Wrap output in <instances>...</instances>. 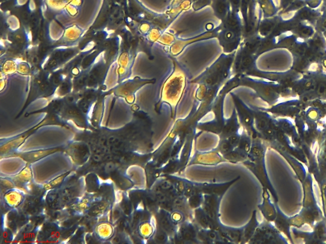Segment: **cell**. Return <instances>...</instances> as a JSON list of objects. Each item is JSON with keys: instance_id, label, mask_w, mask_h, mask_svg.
I'll return each mask as SVG.
<instances>
[{"instance_id": "2", "label": "cell", "mask_w": 326, "mask_h": 244, "mask_svg": "<svg viewBox=\"0 0 326 244\" xmlns=\"http://www.w3.org/2000/svg\"><path fill=\"white\" fill-rule=\"evenodd\" d=\"M236 52L231 54L223 52L203 73L192 79V84L201 85L210 88H222L232 77Z\"/></svg>"}, {"instance_id": "10", "label": "cell", "mask_w": 326, "mask_h": 244, "mask_svg": "<svg viewBox=\"0 0 326 244\" xmlns=\"http://www.w3.org/2000/svg\"><path fill=\"white\" fill-rule=\"evenodd\" d=\"M222 163H227L222 155L217 150L213 149L208 152H200L196 150L195 154L191 158L188 167L201 165L205 166H216Z\"/></svg>"}, {"instance_id": "17", "label": "cell", "mask_w": 326, "mask_h": 244, "mask_svg": "<svg viewBox=\"0 0 326 244\" xmlns=\"http://www.w3.org/2000/svg\"><path fill=\"white\" fill-rule=\"evenodd\" d=\"M258 208L266 221H275L277 216V207L271 201L270 191L267 188H263V202L258 205Z\"/></svg>"}, {"instance_id": "18", "label": "cell", "mask_w": 326, "mask_h": 244, "mask_svg": "<svg viewBox=\"0 0 326 244\" xmlns=\"http://www.w3.org/2000/svg\"><path fill=\"white\" fill-rule=\"evenodd\" d=\"M242 129L243 128L239 121L236 109L234 108L232 110L231 115L228 118L226 119V121H225L219 138V139H227L234 134L239 133Z\"/></svg>"}, {"instance_id": "31", "label": "cell", "mask_w": 326, "mask_h": 244, "mask_svg": "<svg viewBox=\"0 0 326 244\" xmlns=\"http://www.w3.org/2000/svg\"><path fill=\"white\" fill-rule=\"evenodd\" d=\"M253 138H252L251 136L249 135L248 132L244 130L243 128L240 141H239V145L237 148L249 155V153L251 152L252 145H253Z\"/></svg>"}, {"instance_id": "21", "label": "cell", "mask_w": 326, "mask_h": 244, "mask_svg": "<svg viewBox=\"0 0 326 244\" xmlns=\"http://www.w3.org/2000/svg\"><path fill=\"white\" fill-rule=\"evenodd\" d=\"M4 200L7 207L15 209L25 202L26 195L23 191L14 188L6 191L4 196Z\"/></svg>"}, {"instance_id": "1", "label": "cell", "mask_w": 326, "mask_h": 244, "mask_svg": "<svg viewBox=\"0 0 326 244\" xmlns=\"http://www.w3.org/2000/svg\"><path fill=\"white\" fill-rule=\"evenodd\" d=\"M173 63L171 72L165 78L160 87L159 99L155 104V110L159 113L164 104L171 109L172 118L176 115L177 107L191 84L192 79L188 69L176 57L170 56ZM192 84V83H191Z\"/></svg>"}, {"instance_id": "3", "label": "cell", "mask_w": 326, "mask_h": 244, "mask_svg": "<svg viewBox=\"0 0 326 244\" xmlns=\"http://www.w3.org/2000/svg\"><path fill=\"white\" fill-rule=\"evenodd\" d=\"M216 39L223 52L231 54L238 50L243 40L244 26L240 13L231 11L219 25Z\"/></svg>"}, {"instance_id": "39", "label": "cell", "mask_w": 326, "mask_h": 244, "mask_svg": "<svg viewBox=\"0 0 326 244\" xmlns=\"http://www.w3.org/2000/svg\"><path fill=\"white\" fill-rule=\"evenodd\" d=\"M318 92L320 95L324 94L326 92V86L324 84H320L318 88Z\"/></svg>"}, {"instance_id": "15", "label": "cell", "mask_w": 326, "mask_h": 244, "mask_svg": "<svg viewBox=\"0 0 326 244\" xmlns=\"http://www.w3.org/2000/svg\"><path fill=\"white\" fill-rule=\"evenodd\" d=\"M224 242L243 243V228L242 227H232L223 224L218 228Z\"/></svg>"}, {"instance_id": "32", "label": "cell", "mask_w": 326, "mask_h": 244, "mask_svg": "<svg viewBox=\"0 0 326 244\" xmlns=\"http://www.w3.org/2000/svg\"><path fill=\"white\" fill-rule=\"evenodd\" d=\"M150 240H152L153 242L155 243L165 244L169 243L170 241L171 240V238H170L167 231H165L160 226L155 224V233Z\"/></svg>"}, {"instance_id": "23", "label": "cell", "mask_w": 326, "mask_h": 244, "mask_svg": "<svg viewBox=\"0 0 326 244\" xmlns=\"http://www.w3.org/2000/svg\"><path fill=\"white\" fill-rule=\"evenodd\" d=\"M210 7L216 18L221 21H224L231 11L229 0H212Z\"/></svg>"}, {"instance_id": "27", "label": "cell", "mask_w": 326, "mask_h": 244, "mask_svg": "<svg viewBox=\"0 0 326 244\" xmlns=\"http://www.w3.org/2000/svg\"><path fill=\"white\" fill-rule=\"evenodd\" d=\"M260 222H258L257 219V211L254 210L252 214L250 220H249L248 223L243 226V243L249 242L251 238L253 237L254 234H255Z\"/></svg>"}, {"instance_id": "26", "label": "cell", "mask_w": 326, "mask_h": 244, "mask_svg": "<svg viewBox=\"0 0 326 244\" xmlns=\"http://www.w3.org/2000/svg\"><path fill=\"white\" fill-rule=\"evenodd\" d=\"M138 235L143 240H150L152 238L155 231V221L154 218L141 222L137 229Z\"/></svg>"}, {"instance_id": "34", "label": "cell", "mask_w": 326, "mask_h": 244, "mask_svg": "<svg viewBox=\"0 0 326 244\" xmlns=\"http://www.w3.org/2000/svg\"><path fill=\"white\" fill-rule=\"evenodd\" d=\"M217 152L224 156V155L229 154L231 151L234 149V148L230 144L227 139H219V143L215 148Z\"/></svg>"}, {"instance_id": "8", "label": "cell", "mask_w": 326, "mask_h": 244, "mask_svg": "<svg viewBox=\"0 0 326 244\" xmlns=\"http://www.w3.org/2000/svg\"><path fill=\"white\" fill-rule=\"evenodd\" d=\"M287 242L280 231L272 222L263 221L260 224L257 230L249 243H272Z\"/></svg>"}, {"instance_id": "37", "label": "cell", "mask_w": 326, "mask_h": 244, "mask_svg": "<svg viewBox=\"0 0 326 244\" xmlns=\"http://www.w3.org/2000/svg\"><path fill=\"white\" fill-rule=\"evenodd\" d=\"M242 130H243V129H242ZM242 130L238 133L234 134V135L229 136V137L227 138V140L229 141L230 144H231L234 148L238 147L239 141H240L241 139Z\"/></svg>"}, {"instance_id": "5", "label": "cell", "mask_w": 326, "mask_h": 244, "mask_svg": "<svg viewBox=\"0 0 326 244\" xmlns=\"http://www.w3.org/2000/svg\"><path fill=\"white\" fill-rule=\"evenodd\" d=\"M239 87V76L232 75V77L227 81L220 90L214 103H213L212 111L214 115L212 120L207 122H199L197 126L198 130L203 133H209L219 136L221 133L224 127L226 118L224 114V100L226 95L235 88Z\"/></svg>"}, {"instance_id": "40", "label": "cell", "mask_w": 326, "mask_h": 244, "mask_svg": "<svg viewBox=\"0 0 326 244\" xmlns=\"http://www.w3.org/2000/svg\"><path fill=\"white\" fill-rule=\"evenodd\" d=\"M312 81L310 80L306 81L305 84H304V88H305L306 90L310 89V88L311 87V86H312Z\"/></svg>"}, {"instance_id": "4", "label": "cell", "mask_w": 326, "mask_h": 244, "mask_svg": "<svg viewBox=\"0 0 326 244\" xmlns=\"http://www.w3.org/2000/svg\"><path fill=\"white\" fill-rule=\"evenodd\" d=\"M266 152H267V147L265 141L261 138L253 139V145H252L251 152L249 154L248 159L241 164H243L254 174L260 181L263 188H267L269 190L274 199L275 203H277L279 198L276 191L271 183L266 168Z\"/></svg>"}, {"instance_id": "19", "label": "cell", "mask_w": 326, "mask_h": 244, "mask_svg": "<svg viewBox=\"0 0 326 244\" xmlns=\"http://www.w3.org/2000/svg\"><path fill=\"white\" fill-rule=\"evenodd\" d=\"M193 218V221L201 228L213 229L217 231L222 223L221 221L217 222L211 219L201 207L194 210Z\"/></svg>"}, {"instance_id": "36", "label": "cell", "mask_w": 326, "mask_h": 244, "mask_svg": "<svg viewBox=\"0 0 326 244\" xmlns=\"http://www.w3.org/2000/svg\"><path fill=\"white\" fill-rule=\"evenodd\" d=\"M170 216H171L173 221L178 226L182 222L186 221V220H189L186 213L181 210L175 209L172 210V212H170Z\"/></svg>"}, {"instance_id": "9", "label": "cell", "mask_w": 326, "mask_h": 244, "mask_svg": "<svg viewBox=\"0 0 326 244\" xmlns=\"http://www.w3.org/2000/svg\"><path fill=\"white\" fill-rule=\"evenodd\" d=\"M199 228H200L195 222L191 220H186L179 224L177 233L172 240L175 243H199L198 240Z\"/></svg>"}, {"instance_id": "28", "label": "cell", "mask_w": 326, "mask_h": 244, "mask_svg": "<svg viewBox=\"0 0 326 244\" xmlns=\"http://www.w3.org/2000/svg\"><path fill=\"white\" fill-rule=\"evenodd\" d=\"M95 230L98 238L102 240H107L113 236L115 228L113 224L110 222H102L97 224Z\"/></svg>"}, {"instance_id": "25", "label": "cell", "mask_w": 326, "mask_h": 244, "mask_svg": "<svg viewBox=\"0 0 326 244\" xmlns=\"http://www.w3.org/2000/svg\"><path fill=\"white\" fill-rule=\"evenodd\" d=\"M68 154L72 158L76 164L82 165L87 161L89 157V148L88 146L74 145L69 147Z\"/></svg>"}, {"instance_id": "41", "label": "cell", "mask_w": 326, "mask_h": 244, "mask_svg": "<svg viewBox=\"0 0 326 244\" xmlns=\"http://www.w3.org/2000/svg\"><path fill=\"white\" fill-rule=\"evenodd\" d=\"M323 66H324V68H326V58L323 61Z\"/></svg>"}, {"instance_id": "12", "label": "cell", "mask_w": 326, "mask_h": 244, "mask_svg": "<svg viewBox=\"0 0 326 244\" xmlns=\"http://www.w3.org/2000/svg\"><path fill=\"white\" fill-rule=\"evenodd\" d=\"M64 151L63 147L50 148L48 149L38 150L28 152H16L10 155L9 157H19L23 159L26 164L32 165L44 158L49 156L55 153Z\"/></svg>"}, {"instance_id": "20", "label": "cell", "mask_w": 326, "mask_h": 244, "mask_svg": "<svg viewBox=\"0 0 326 244\" xmlns=\"http://www.w3.org/2000/svg\"><path fill=\"white\" fill-rule=\"evenodd\" d=\"M13 181L16 187L25 189L27 191L28 186L33 181V172L31 164H26L22 171L16 175L9 177Z\"/></svg>"}, {"instance_id": "38", "label": "cell", "mask_w": 326, "mask_h": 244, "mask_svg": "<svg viewBox=\"0 0 326 244\" xmlns=\"http://www.w3.org/2000/svg\"><path fill=\"white\" fill-rule=\"evenodd\" d=\"M98 178H97V177H96V178H93V179H89L88 182V184L89 185V184H90L91 183H92V182H93H93H95V183H97V182H98ZM99 183V182H98V183ZM97 183H93L92 186H91V185H90V186H89V187H90V188H93V190H95L94 188H95V187L98 188V184H97ZM90 188H89V189H90Z\"/></svg>"}, {"instance_id": "35", "label": "cell", "mask_w": 326, "mask_h": 244, "mask_svg": "<svg viewBox=\"0 0 326 244\" xmlns=\"http://www.w3.org/2000/svg\"><path fill=\"white\" fill-rule=\"evenodd\" d=\"M204 199V195L198 193L191 196L188 198V202L189 207L192 210H195L202 206Z\"/></svg>"}, {"instance_id": "14", "label": "cell", "mask_w": 326, "mask_h": 244, "mask_svg": "<svg viewBox=\"0 0 326 244\" xmlns=\"http://www.w3.org/2000/svg\"><path fill=\"white\" fill-rule=\"evenodd\" d=\"M153 215H154L155 224L167 231L172 240L176 235L179 226L173 221L170 216V212L160 208Z\"/></svg>"}, {"instance_id": "13", "label": "cell", "mask_w": 326, "mask_h": 244, "mask_svg": "<svg viewBox=\"0 0 326 244\" xmlns=\"http://www.w3.org/2000/svg\"><path fill=\"white\" fill-rule=\"evenodd\" d=\"M224 196L206 194L204 195L202 209L211 219L217 222L220 221V203Z\"/></svg>"}, {"instance_id": "11", "label": "cell", "mask_w": 326, "mask_h": 244, "mask_svg": "<svg viewBox=\"0 0 326 244\" xmlns=\"http://www.w3.org/2000/svg\"><path fill=\"white\" fill-rule=\"evenodd\" d=\"M38 129V127L36 126L34 128L30 129L21 135L5 140V143L2 142L1 145L2 156L4 155L5 157H9L10 155L16 153L17 150L24 144L26 140L30 136H32Z\"/></svg>"}, {"instance_id": "33", "label": "cell", "mask_w": 326, "mask_h": 244, "mask_svg": "<svg viewBox=\"0 0 326 244\" xmlns=\"http://www.w3.org/2000/svg\"><path fill=\"white\" fill-rule=\"evenodd\" d=\"M71 172V171L65 172V173L61 174V175L57 176V178L52 179V180L49 181V183L45 184V185H44L45 190L48 191L56 190V188H59L60 186H61L62 184L64 183V180H65L67 177L70 174Z\"/></svg>"}, {"instance_id": "7", "label": "cell", "mask_w": 326, "mask_h": 244, "mask_svg": "<svg viewBox=\"0 0 326 244\" xmlns=\"http://www.w3.org/2000/svg\"><path fill=\"white\" fill-rule=\"evenodd\" d=\"M229 94L231 95L234 104V108L236 109L242 128L248 132L253 139L261 138L260 134L256 129L253 107L248 106L235 93L231 92Z\"/></svg>"}, {"instance_id": "22", "label": "cell", "mask_w": 326, "mask_h": 244, "mask_svg": "<svg viewBox=\"0 0 326 244\" xmlns=\"http://www.w3.org/2000/svg\"><path fill=\"white\" fill-rule=\"evenodd\" d=\"M198 240L199 243H217L224 242L219 232L213 229L199 228Z\"/></svg>"}, {"instance_id": "16", "label": "cell", "mask_w": 326, "mask_h": 244, "mask_svg": "<svg viewBox=\"0 0 326 244\" xmlns=\"http://www.w3.org/2000/svg\"><path fill=\"white\" fill-rule=\"evenodd\" d=\"M197 129H193L186 136L185 142L182 147L179 158L181 161V171L179 174H183L184 171L188 167L189 161L191 158V152L193 150L194 141H195L197 134Z\"/></svg>"}, {"instance_id": "29", "label": "cell", "mask_w": 326, "mask_h": 244, "mask_svg": "<svg viewBox=\"0 0 326 244\" xmlns=\"http://www.w3.org/2000/svg\"><path fill=\"white\" fill-rule=\"evenodd\" d=\"M181 161L179 157L171 158L167 164L161 167L162 177L167 175H176L181 171Z\"/></svg>"}, {"instance_id": "6", "label": "cell", "mask_w": 326, "mask_h": 244, "mask_svg": "<svg viewBox=\"0 0 326 244\" xmlns=\"http://www.w3.org/2000/svg\"><path fill=\"white\" fill-rule=\"evenodd\" d=\"M219 28V26L216 28L213 27V26L212 28L207 32L197 36V37L190 38V39H182L171 33L165 32L157 42L164 46L169 47L170 56L176 57L182 53L187 45L191 44L192 43L211 39V38H216Z\"/></svg>"}, {"instance_id": "30", "label": "cell", "mask_w": 326, "mask_h": 244, "mask_svg": "<svg viewBox=\"0 0 326 244\" xmlns=\"http://www.w3.org/2000/svg\"><path fill=\"white\" fill-rule=\"evenodd\" d=\"M248 154L243 152L239 148H236L229 154L224 155L223 157L226 160L227 163L231 164H242L248 159Z\"/></svg>"}, {"instance_id": "24", "label": "cell", "mask_w": 326, "mask_h": 244, "mask_svg": "<svg viewBox=\"0 0 326 244\" xmlns=\"http://www.w3.org/2000/svg\"><path fill=\"white\" fill-rule=\"evenodd\" d=\"M146 179H147V188L151 189L155 182L162 177L161 167H158L152 160L145 165L144 167Z\"/></svg>"}]
</instances>
